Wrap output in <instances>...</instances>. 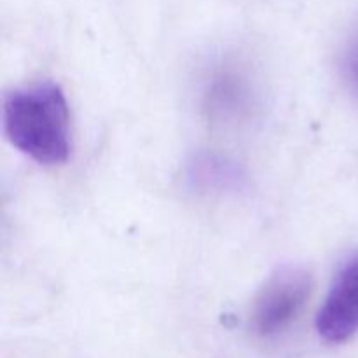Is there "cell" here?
<instances>
[{
	"instance_id": "6da1fadb",
	"label": "cell",
	"mask_w": 358,
	"mask_h": 358,
	"mask_svg": "<svg viewBox=\"0 0 358 358\" xmlns=\"http://www.w3.org/2000/svg\"><path fill=\"white\" fill-rule=\"evenodd\" d=\"M2 121L7 140L38 164L52 166L69 159V103L58 84L41 83L10 91L3 98Z\"/></svg>"
},
{
	"instance_id": "7a4b0ae2",
	"label": "cell",
	"mask_w": 358,
	"mask_h": 358,
	"mask_svg": "<svg viewBox=\"0 0 358 358\" xmlns=\"http://www.w3.org/2000/svg\"><path fill=\"white\" fill-rule=\"evenodd\" d=\"M310 273L282 268L264 283L252 306L250 322L261 338H276L292 325L311 294Z\"/></svg>"
},
{
	"instance_id": "3957f363",
	"label": "cell",
	"mask_w": 358,
	"mask_h": 358,
	"mask_svg": "<svg viewBox=\"0 0 358 358\" xmlns=\"http://www.w3.org/2000/svg\"><path fill=\"white\" fill-rule=\"evenodd\" d=\"M315 325L318 336L331 345H343L358 334V254L336 273Z\"/></svg>"
},
{
	"instance_id": "277c9868",
	"label": "cell",
	"mask_w": 358,
	"mask_h": 358,
	"mask_svg": "<svg viewBox=\"0 0 358 358\" xmlns=\"http://www.w3.org/2000/svg\"><path fill=\"white\" fill-rule=\"evenodd\" d=\"M343 72L352 90L358 94V35L346 49L345 58H343Z\"/></svg>"
}]
</instances>
